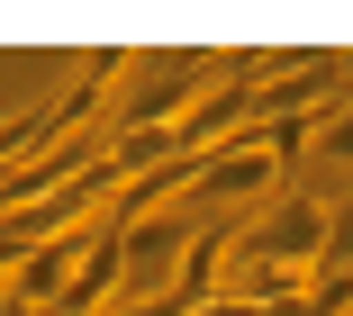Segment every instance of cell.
Masks as SVG:
<instances>
[{"label": "cell", "instance_id": "obj_1", "mask_svg": "<svg viewBox=\"0 0 353 316\" xmlns=\"http://www.w3.org/2000/svg\"><path fill=\"white\" fill-rule=\"evenodd\" d=\"M326 217H335V208H317L308 190L272 199L254 226H236L227 271H299V280H317V271H326Z\"/></svg>", "mask_w": 353, "mask_h": 316}, {"label": "cell", "instance_id": "obj_2", "mask_svg": "<svg viewBox=\"0 0 353 316\" xmlns=\"http://www.w3.org/2000/svg\"><path fill=\"white\" fill-rule=\"evenodd\" d=\"M181 253H190V217H136L118 226V298H181ZM190 307V298H181Z\"/></svg>", "mask_w": 353, "mask_h": 316}, {"label": "cell", "instance_id": "obj_3", "mask_svg": "<svg viewBox=\"0 0 353 316\" xmlns=\"http://www.w3.org/2000/svg\"><path fill=\"white\" fill-rule=\"evenodd\" d=\"M208 208H254V199H272L281 190V163L254 145V136H236V145H218V154H199V181H190Z\"/></svg>", "mask_w": 353, "mask_h": 316}, {"label": "cell", "instance_id": "obj_4", "mask_svg": "<svg viewBox=\"0 0 353 316\" xmlns=\"http://www.w3.org/2000/svg\"><path fill=\"white\" fill-rule=\"evenodd\" d=\"M308 154H317V163H353V100H344L335 118H317V136H308Z\"/></svg>", "mask_w": 353, "mask_h": 316}, {"label": "cell", "instance_id": "obj_5", "mask_svg": "<svg viewBox=\"0 0 353 316\" xmlns=\"http://www.w3.org/2000/svg\"><path fill=\"white\" fill-rule=\"evenodd\" d=\"M19 253H28V244H10V235H0V280H10V262H19Z\"/></svg>", "mask_w": 353, "mask_h": 316}, {"label": "cell", "instance_id": "obj_6", "mask_svg": "<svg viewBox=\"0 0 353 316\" xmlns=\"http://www.w3.org/2000/svg\"><path fill=\"white\" fill-rule=\"evenodd\" d=\"M344 100H353V91H344Z\"/></svg>", "mask_w": 353, "mask_h": 316}]
</instances>
